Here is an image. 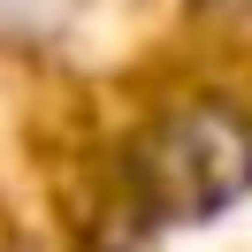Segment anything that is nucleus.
<instances>
[{
    "instance_id": "1",
    "label": "nucleus",
    "mask_w": 252,
    "mask_h": 252,
    "mask_svg": "<svg viewBox=\"0 0 252 252\" xmlns=\"http://www.w3.org/2000/svg\"><path fill=\"white\" fill-rule=\"evenodd\" d=\"M252 184V145L237 138V123H176L160 145V214H214L221 199Z\"/></svg>"
},
{
    "instance_id": "2",
    "label": "nucleus",
    "mask_w": 252,
    "mask_h": 252,
    "mask_svg": "<svg viewBox=\"0 0 252 252\" xmlns=\"http://www.w3.org/2000/svg\"><path fill=\"white\" fill-rule=\"evenodd\" d=\"M62 16H69V0H0V23L8 31H46Z\"/></svg>"
}]
</instances>
